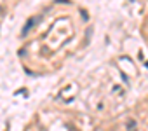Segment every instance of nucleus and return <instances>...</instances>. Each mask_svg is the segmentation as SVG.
Here are the masks:
<instances>
[{
    "label": "nucleus",
    "mask_w": 148,
    "mask_h": 131,
    "mask_svg": "<svg viewBox=\"0 0 148 131\" xmlns=\"http://www.w3.org/2000/svg\"><path fill=\"white\" fill-rule=\"evenodd\" d=\"M37 21H38V18H30V19L26 21V25H25V28L21 30V35L25 37V35H26V33H28V32H30V30H32V28H33V26L37 25Z\"/></svg>",
    "instance_id": "obj_1"
},
{
    "label": "nucleus",
    "mask_w": 148,
    "mask_h": 131,
    "mask_svg": "<svg viewBox=\"0 0 148 131\" xmlns=\"http://www.w3.org/2000/svg\"><path fill=\"white\" fill-rule=\"evenodd\" d=\"M125 128H127V131H134V129H136V121L129 119V121L125 122Z\"/></svg>",
    "instance_id": "obj_2"
},
{
    "label": "nucleus",
    "mask_w": 148,
    "mask_h": 131,
    "mask_svg": "<svg viewBox=\"0 0 148 131\" xmlns=\"http://www.w3.org/2000/svg\"><path fill=\"white\" fill-rule=\"evenodd\" d=\"M91 33H92V28H87V32H86V44L89 42V39H91Z\"/></svg>",
    "instance_id": "obj_3"
}]
</instances>
